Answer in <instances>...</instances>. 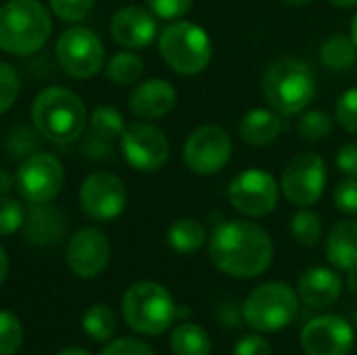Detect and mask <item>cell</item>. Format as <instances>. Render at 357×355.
Returning a JSON list of instances; mask_svg holds the SVG:
<instances>
[{
    "instance_id": "cell-1",
    "label": "cell",
    "mask_w": 357,
    "mask_h": 355,
    "mask_svg": "<svg viewBox=\"0 0 357 355\" xmlns=\"http://www.w3.org/2000/svg\"><path fill=\"white\" fill-rule=\"evenodd\" d=\"M207 255L222 274L249 280L268 272L274 259V243L259 224L228 220L209 236Z\"/></svg>"
},
{
    "instance_id": "cell-2",
    "label": "cell",
    "mask_w": 357,
    "mask_h": 355,
    "mask_svg": "<svg viewBox=\"0 0 357 355\" xmlns=\"http://www.w3.org/2000/svg\"><path fill=\"white\" fill-rule=\"evenodd\" d=\"M31 123L42 138L63 146L84 136L88 128V111L84 100L73 90L50 86L33 98Z\"/></svg>"
},
{
    "instance_id": "cell-3",
    "label": "cell",
    "mask_w": 357,
    "mask_h": 355,
    "mask_svg": "<svg viewBox=\"0 0 357 355\" xmlns=\"http://www.w3.org/2000/svg\"><path fill=\"white\" fill-rule=\"evenodd\" d=\"M261 92L270 109H274L282 117L301 115L316 98V71L303 59H278L266 69L261 80Z\"/></svg>"
},
{
    "instance_id": "cell-4",
    "label": "cell",
    "mask_w": 357,
    "mask_h": 355,
    "mask_svg": "<svg viewBox=\"0 0 357 355\" xmlns=\"http://www.w3.org/2000/svg\"><path fill=\"white\" fill-rule=\"evenodd\" d=\"M52 33L48 8L38 0H8L0 6V50L13 56L40 52Z\"/></svg>"
},
{
    "instance_id": "cell-5",
    "label": "cell",
    "mask_w": 357,
    "mask_h": 355,
    "mask_svg": "<svg viewBox=\"0 0 357 355\" xmlns=\"http://www.w3.org/2000/svg\"><path fill=\"white\" fill-rule=\"evenodd\" d=\"M157 42H159L161 59L178 75L184 77L199 75L211 63V54H213L211 38L201 25L192 21H184V19L169 21L159 31Z\"/></svg>"
},
{
    "instance_id": "cell-6",
    "label": "cell",
    "mask_w": 357,
    "mask_h": 355,
    "mask_svg": "<svg viewBox=\"0 0 357 355\" xmlns=\"http://www.w3.org/2000/svg\"><path fill=\"white\" fill-rule=\"evenodd\" d=\"M121 312L126 324L134 333L146 337L163 335L178 318V305L172 293L163 285L153 280L134 282L123 293Z\"/></svg>"
},
{
    "instance_id": "cell-7",
    "label": "cell",
    "mask_w": 357,
    "mask_h": 355,
    "mask_svg": "<svg viewBox=\"0 0 357 355\" xmlns=\"http://www.w3.org/2000/svg\"><path fill=\"white\" fill-rule=\"evenodd\" d=\"M241 314L255 333H280L297 318L299 295L284 282H264L247 295Z\"/></svg>"
},
{
    "instance_id": "cell-8",
    "label": "cell",
    "mask_w": 357,
    "mask_h": 355,
    "mask_svg": "<svg viewBox=\"0 0 357 355\" xmlns=\"http://www.w3.org/2000/svg\"><path fill=\"white\" fill-rule=\"evenodd\" d=\"M54 59L65 75L73 80H90L105 69V46L92 29L73 23L59 36Z\"/></svg>"
},
{
    "instance_id": "cell-9",
    "label": "cell",
    "mask_w": 357,
    "mask_h": 355,
    "mask_svg": "<svg viewBox=\"0 0 357 355\" xmlns=\"http://www.w3.org/2000/svg\"><path fill=\"white\" fill-rule=\"evenodd\" d=\"M280 182L261 167H247L228 184L230 205L245 218H266L278 207Z\"/></svg>"
},
{
    "instance_id": "cell-10",
    "label": "cell",
    "mask_w": 357,
    "mask_h": 355,
    "mask_svg": "<svg viewBox=\"0 0 357 355\" xmlns=\"http://www.w3.org/2000/svg\"><path fill=\"white\" fill-rule=\"evenodd\" d=\"M326 180V161L318 153H297L282 169L280 192L297 207H312L322 199Z\"/></svg>"
},
{
    "instance_id": "cell-11",
    "label": "cell",
    "mask_w": 357,
    "mask_h": 355,
    "mask_svg": "<svg viewBox=\"0 0 357 355\" xmlns=\"http://www.w3.org/2000/svg\"><path fill=\"white\" fill-rule=\"evenodd\" d=\"M126 163L140 174H155L169 161V140L165 132L149 121H134L119 138Z\"/></svg>"
},
{
    "instance_id": "cell-12",
    "label": "cell",
    "mask_w": 357,
    "mask_h": 355,
    "mask_svg": "<svg viewBox=\"0 0 357 355\" xmlns=\"http://www.w3.org/2000/svg\"><path fill=\"white\" fill-rule=\"evenodd\" d=\"M232 138L220 126H199L184 142L182 159L188 172L197 176H213L222 172L232 157Z\"/></svg>"
},
{
    "instance_id": "cell-13",
    "label": "cell",
    "mask_w": 357,
    "mask_h": 355,
    "mask_svg": "<svg viewBox=\"0 0 357 355\" xmlns=\"http://www.w3.org/2000/svg\"><path fill=\"white\" fill-rule=\"evenodd\" d=\"M15 184L27 203H50L56 199L65 184L63 163L52 153L38 151L19 161Z\"/></svg>"
},
{
    "instance_id": "cell-14",
    "label": "cell",
    "mask_w": 357,
    "mask_h": 355,
    "mask_svg": "<svg viewBox=\"0 0 357 355\" xmlns=\"http://www.w3.org/2000/svg\"><path fill=\"white\" fill-rule=\"evenodd\" d=\"M82 211L94 222L117 220L128 205V188L123 180L111 172H92L79 186L77 192Z\"/></svg>"
},
{
    "instance_id": "cell-15",
    "label": "cell",
    "mask_w": 357,
    "mask_h": 355,
    "mask_svg": "<svg viewBox=\"0 0 357 355\" xmlns=\"http://www.w3.org/2000/svg\"><path fill=\"white\" fill-rule=\"evenodd\" d=\"M65 259L69 270L79 278H96L105 272L111 259V243L107 234L98 228H82L77 230L65 251Z\"/></svg>"
},
{
    "instance_id": "cell-16",
    "label": "cell",
    "mask_w": 357,
    "mask_h": 355,
    "mask_svg": "<svg viewBox=\"0 0 357 355\" xmlns=\"http://www.w3.org/2000/svg\"><path fill=\"white\" fill-rule=\"evenodd\" d=\"M356 333L341 316H318L301 331V347L307 355H349Z\"/></svg>"
},
{
    "instance_id": "cell-17",
    "label": "cell",
    "mask_w": 357,
    "mask_h": 355,
    "mask_svg": "<svg viewBox=\"0 0 357 355\" xmlns=\"http://www.w3.org/2000/svg\"><path fill=\"white\" fill-rule=\"evenodd\" d=\"M109 33L126 50H140L153 44L159 36L157 17L144 6H121L113 13Z\"/></svg>"
},
{
    "instance_id": "cell-18",
    "label": "cell",
    "mask_w": 357,
    "mask_h": 355,
    "mask_svg": "<svg viewBox=\"0 0 357 355\" xmlns=\"http://www.w3.org/2000/svg\"><path fill=\"white\" fill-rule=\"evenodd\" d=\"M176 103H178L176 88L161 77L138 82L128 96V107L132 115L142 121H155L169 115Z\"/></svg>"
},
{
    "instance_id": "cell-19",
    "label": "cell",
    "mask_w": 357,
    "mask_h": 355,
    "mask_svg": "<svg viewBox=\"0 0 357 355\" xmlns=\"http://www.w3.org/2000/svg\"><path fill=\"white\" fill-rule=\"evenodd\" d=\"M67 232V218L50 203H31L25 211L23 234L36 247H52L63 241Z\"/></svg>"
},
{
    "instance_id": "cell-20",
    "label": "cell",
    "mask_w": 357,
    "mask_h": 355,
    "mask_svg": "<svg viewBox=\"0 0 357 355\" xmlns=\"http://www.w3.org/2000/svg\"><path fill=\"white\" fill-rule=\"evenodd\" d=\"M341 291H343L341 276L324 266H314L305 270L297 282L299 301H303L312 310L331 308L341 297Z\"/></svg>"
},
{
    "instance_id": "cell-21",
    "label": "cell",
    "mask_w": 357,
    "mask_h": 355,
    "mask_svg": "<svg viewBox=\"0 0 357 355\" xmlns=\"http://www.w3.org/2000/svg\"><path fill=\"white\" fill-rule=\"evenodd\" d=\"M284 119L274 109H251L238 123V136L249 146H268L278 140Z\"/></svg>"
},
{
    "instance_id": "cell-22",
    "label": "cell",
    "mask_w": 357,
    "mask_h": 355,
    "mask_svg": "<svg viewBox=\"0 0 357 355\" xmlns=\"http://www.w3.org/2000/svg\"><path fill=\"white\" fill-rule=\"evenodd\" d=\"M326 257L345 274L357 272V220H343L333 226L326 236Z\"/></svg>"
},
{
    "instance_id": "cell-23",
    "label": "cell",
    "mask_w": 357,
    "mask_h": 355,
    "mask_svg": "<svg viewBox=\"0 0 357 355\" xmlns=\"http://www.w3.org/2000/svg\"><path fill=\"white\" fill-rule=\"evenodd\" d=\"M207 243V228L197 218H180L167 230V245L180 255H195Z\"/></svg>"
},
{
    "instance_id": "cell-24",
    "label": "cell",
    "mask_w": 357,
    "mask_h": 355,
    "mask_svg": "<svg viewBox=\"0 0 357 355\" xmlns=\"http://www.w3.org/2000/svg\"><path fill=\"white\" fill-rule=\"evenodd\" d=\"M169 345L174 355H209L211 354V337L205 328L192 322H182L172 331Z\"/></svg>"
},
{
    "instance_id": "cell-25",
    "label": "cell",
    "mask_w": 357,
    "mask_h": 355,
    "mask_svg": "<svg viewBox=\"0 0 357 355\" xmlns=\"http://www.w3.org/2000/svg\"><path fill=\"white\" fill-rule=\"evenodd\" d=\"M320 61L331 71H345L357 63V46L351 36L335 33L320 48Z\"/></svg>"
},
{
    "instance_id": "cell-26",
    "label": "cell",
    "mask_w": 357,
    "mask_h": 355,
    "mask_svg": "<svg viewBox=\"0 0 357 355\" xmlns=\"http://www.w3.org/2000/svg\"><path fill=\"white\" fill-rule=\"evenodd\" d=\"M105 75L117 86H136L144 75V61L132 50H121L107 61Z\"/></svg>"
},
{
    "instance_id": "cell-27",
    "label": "cell",
    "mask_w": 357,
    "mask_h": 355,
    "mask_svg": "<svg viewBox=\"0 0 357 355\" xmlns=\"http://www.w3.org/2000/svg\"><path fill=\"white\" fill-rule=\"evenodd\" d=\"M88 128L92 136H98L102 140H119L126 132L128 123L121 115V111L113 105H98L88 115Z\"/></svg>"
},
{
    "instance_id": "cell-28",
    "label": "cell",
    "mask_w": 357,
    "mask_h": 355,
    "mask_svg": "<svg viewBox=\"0 0 357 355\" xmlns=\"http://www.w3.org/2000/svg\"><path fill=\"white\" fill-rule=\"evenodd\" d=\"M82 328L86 331V335L92 341L105 343L117 331V316H115V312L109 305L94 303V305H90L86 310V314L82 318Z\"/></svg>"
},
{
    "instance_id": "cell-29",
    "label": "cell",
    "mask_w": 357,
    "mask_h": 355,
    "mask_svg": "<svg viewBox=\"0 0 357 355\" xmlns=\"http://www.w3.org/2000/svg\"><path fill=\"white\" fill-rule=\"evenodd\" d=\"M335 130V117L320 109H305L297 123V132L307 142H322Z\"/></svg>"
},
{
    "instance_id": "cell-30",
    "label": "cell",
    "mask_w": 357,
    "mask_h": 355,
    "mask_svg": "<svg viewBox=\"0 0 357 355\" xmlns=\"http://www.w3.org/2000/svg\"><path fill=\"white\" fill-rule=\"evenodd\" d=\"M291 234L301 247H316L322 239V220L310 207H301L291 220Z\"/></svg>"
},
{
    "instance_id": "cell-31",
    "label": "cell",
    "mask_w": 357,
    "mask_h": 355,
    "mask_svg": "<svg viewBox=\"0 0 357 355\" xmlns=\"http://www.w3.org/2000/svg\"><path fill=\"white\" fill-rule=\"evenodd\" d=\"M40 132L29 126H17L6 138V153L10 159L23 161L25 157L40 151Z\"/></svg>"
},
{
    "instance_id": "cell-32",
    "label": "cell",
    "mask_w": 357,
    "mask_h": 355,
    "mask_svg": "<svg viewBox=\"0 0 357 355\" xmlns=\"http://www.w3.org/2000/svg\"><path fill=\"white\" fill-rule=\"evenodd\" d=\"M23 343V326L19 318L0 310V355H13Z\"/></svg>"
},
{
    "instance_id": "cell-33",
    "label": "cell",
    "mask_w": 357,
    "mask_h": 355,
    "mask_svg": "<svg viewBox=\"0 0 357 355\" xmlns=\"http://www.w3.org/2000/svg\"><path fill=\"white\" fill-rule=\"evenodd\" d=\"M96 0H48L50 10L65 23H82L94 10Z\"/></svg>"
},
{
    "instance_id": "cell-34",
    "label": "cell",
    "mask_w": 357,
    "mask_h": 355,
    "mask_svg": "<svg viewBox=\"0 0 357 355\" xmlns=\"http://www.w3.org/2000/svg\"><path fill=\"white\" fill-rule=\"evenodd\" d=\"M19 92H21L19 71L10 63L0 61V115H4L15 105Z\"/></svg>"
},
{
    "instance_id": "cell-35",
    "label": "cell",
    "mask_w": 357,
    "mask_h": 355,
    "mask_svg": "<svg viewBox=\"0 0 357 355\" xmlns=\"http://www.w3.org/2000/svg\"><path fill=\"white\" fill-rule=\"evenodd\" d=\"M23 220H25L23 205L8 195H0V236H10L17 230H21Z\"/></svg>"
},
{
    "instance_id": "cell-36",
    "label": "cell",
    "mask_w": 357,
    "mask_h": 355,
    "mask_svg": "<svg viewBox=\"0 0 357 355\" xmlns=\"http://www.w3.org/2000/svg\"><path fill=\"white\" fill-rule=\"evenodd\" d=\"M335 119L341 123V128L349 134L357 136V88L345 90L335 109Z\"/></svg>"
},
{
    "instance_id": "cell-37",
    "label": "cell",
    "mask_w": 357,
    "mask_h": 355,
    "mask_svg": "<svg viewBox=\"0 0 357 355\" xmlns=\"http://www.w3.org/2000/svg\"><path fill=\"white\" fill-rule=\"evenodd\" d=\"M146 8L163 21H176L182 19L190 8H192V0H144Z\"/></svg>"
},
{
    "instance_id": "cell-38",
    "label": "cell",
    "mask_w": 357,
    "mask_h": 355,
    "mask_svg": "<svg viewBox=\"0 0 357 355\" xmlns=\"http://www.w3.org/2000/svg\"><path fill=\"white\" fill-rule=\"evenodd\" d=\"M335 207L345 216H357V176L337 184L333 195Z\"/></svg>"
},
{
    "instance_id": "cell-39",
    "label": "cell",
    "mask_w": 357,
    "mask_h": 355,
    "mask_svg": "<svg viewBox=\"0 0 357 355\" xmlns=\"http://www.w3.org/2000/svg\"><path fill=\"white\" fill-rule=\"evenodd\" d=\"M100 355H155L153 347L140 339H132V337H123L117 341H111Z\"/></svg>"
},
{
    "instance_id": "cell-40",
    "label": "cell",
    "mask_w": 357,
    "mask_h": 355,
    "mask_svg": "<svg viewBox=\"0 0 357 355\" xmlns=\"http://www.w3.org/2000/svg\"><path fill=\"white\" fill-rule=\"evenodd\" d=\"M232 355H274L272 354V345L268 343L266 337H261V333H253L247 335L243 339L236 341L234 345V354Z\"/></svg>"
},
{
    "instance_id": "cell-41",
    "label": "cell",
    "mask_w": 357,
    "mask_h": 355,
    "mask_svg": "<svg viewBox=\"0 0 357 355\" xmlns=\"http://www.w3.org/2000/svg\"><path fill=\"white\" fill-rule=\"evenodd\" d=\"M337 167L341 174H345L347 178H356L357 176V142H347L343 146H339L337 151Z\"/></svg>"
},
{
    "instance_id": "cell-42",
    "label": "cell",
    "mask_w": 357,
    "mask_h": 355,
    "mask_svg": "<svg viewBox=\"0 0 357 355\" xmlns=\"http://www.w3.org/2000/svg\"><path fill=\"white\" fill-rule=\"evenodd\" d=\"M84 153L90 159H111L113 157V146H111L109 140H102V138L90 134V138L84 144Z\"/></svg>"
},
{
    "instance_id": "cell-43",
    "label": "cell",
    "mask_w": 357,
    "mask_h": 355,
    "mask_svg": "<svg viewBox=\"0 0 357 355\" xmlns=\"http://www.w3.org/2000/svg\"><path fill=\"white\" fill-rule=\"evenodd\" d=\"M15 186V176L8 169L0 167V195H8Z\"/></svg>"
},
{
    "instance_id": "cell-44",
    "label": "cell",
    "mask_w": 357,
    "mask_h": 355,
    "mask_svg": "<svg viewBox=\"0 0 357 355\" xmlns=\"http://www.w3.org/2000/svg\"><path fill=\"white\" fill-rule=\"evenodd\" d=\"M6 274H8V257H6V251L0 247V285L6 280Z\"/></svg>"
},
{
    "instance_id": "cell-45",
    "label": "cell",
    "mask_w": 357,
    "mask_h": 355,
    "mask_svg": "<svg viewBox=\"0 0 357 355\" xmlns=\"http://www.w3.org/2000/svg\"><path fill=\"white\" fill-rule=\"evenodd\" d=\"M333 6H337V8H354L357 6V0H328Z\"/></svg>"
},
{
    "instance_id": "cell-46",
    "label": "cell",
    "mask_w": 357,
    "mask_h": 355,
    "mask_svg": "<svg viewBox=\"0 0 357 355\" xmlns=\"http://www.w3.org/2000/svg\"><path fill=\"white\" fill-rule=\"evenodd\" d=\"M56 355H90L86 349H79V347H67L63 352H59Z\"/></svg>"
},
{
    "instance_id": "cell-47",
    "label": "cell",
    "mask_w": 357,
    "mask_h": 355,
    "mask_svg": "<svg viewBox=\"0 0 357 355\" xmlns=\"http://www.w3.org/2000/svg\"><path fill=\"white\" fill-rule=\"evenodd\" d=\"M347 276H349V278H347V285H349V289H351L354 293H357V272H349Z\"/></svg>"
},
{
    "instance_id": "cell-48",
    "label": "cell",
    "mask_w": 357,
    "mask_h": 355,
    "mask_svg": "<svg viewBox=\"0 0 357 355\" xmlns=\"http://www.w3.org/2000/svg\"><path fill=\"white\" fill-rule=\"evenodd\" d=\"M284 4H289V6H307V4H312L314 0H282Z\"/></svg>"
},
{
    "instance_id": "cell-49",
    "label": "cell",
    "mask_w": 357,
    "mask_h": 355,
    "mask_svg": "<svg viewBox=\"0 0 357 355\" xmlns=\"http://www.w3.org/2000/svg\"><path fill=\"white\" fill-rule=\"evenodd\" d=\"M351 40L356 42L357 46V13L354 15V19H351Z\"/></svg>"
},
{
    "instance_id": "cell-50",
    "label": "cell",
    "mask_w": 357,
    "mask_h": 355,
    "mask_svg": "<svg viewBox=\"0 0 357 355\" xmlns=\"http://www.w3.org/2000/svg\"><path fill=\"white\" fill-rule=\"evenodd\" d=\"M356 324H357V310H356Z\"/></svg>"
}]
</instances>
